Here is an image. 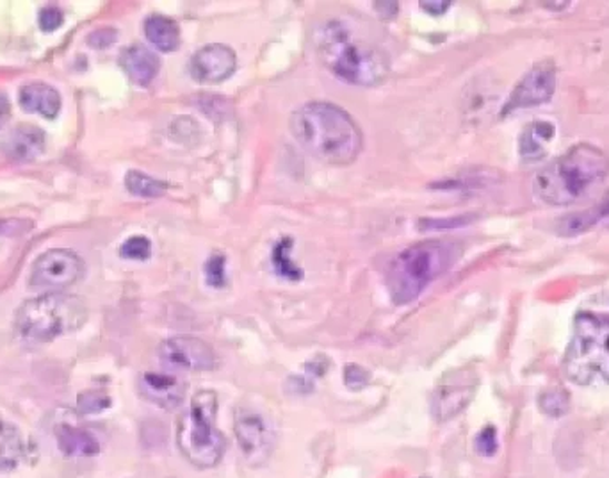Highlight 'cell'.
Listing matches in <instances>:
<instances>
[{"label":"cell","mask_w":609,"mask_h":478,"mask_svg":"<svg viewBox=\"0 0 609 478\" xmlns=\"http://www.w3.org/2000/svg\"><path fill=\"white\" fill-rule=\"evenodd\" d=\"M423 478H426V477H423Z\"/></svg>","instance_id":"8d00e7d4"},{"label":"cell","mask_w":609,"mask_h":478,"mask_svg":"<svg viewBox=\"0 0 609 478\" xmlns=\"http://www.w3.org/2000/svg\"><path fill=\"white\" fill-rule=\"evenodd\" d=\"M120 64L126 75L138 87H149L161 70V60L145 45H131L120 55Z\"/></svg>","instance_id":"2e32d148"},{"label":"cell","mask_w":609,"mask_h":478,"mask_svg":"<svg viewBox=\"0 0 609 478\" xmlns=\"http://www.w3.org/2000/svg\"><path fill=\"white\" fill-rule=\"evenodd\" d=\"M497 447L499 445H497L496 430L493 427H487L478 434V438H476V450H478V454H481V456H494Z\"/></svg>","instance_id":"f546056e"},{"label":"cell","mask_w":609,"mask_h":478,"mask_svg":"<svg viewBox=\"0 0 609 478\" xmlns=\"http://www.w3.org/2000/svg\"><path fill=\"white\" fill-rule=\"evenodd\" d=\"M291 133L303 151L332 166L355 163L364 134L352 114L329 102H308L291 114Z\"/></svg>","instance_id":"6da1fadb"},{"label":"cell","mask_w":609,"mask_h":478,"mask_svg":"<svg viewBox=\"0 0 609 478\" xmlns=\"http://www.w3.org/2000/svg\"><path fill=\"white\" fill-rule=\"evenodd\" d=\"M375 10L378 11L385 20L394 19L397 14V2H375Z\"/></svg>","instance_id":"836d02e7"},{"label":"cell","mask_w":609,"mask_h":478,"mask_svg":"<svg viewBox=\"0 0 609 478\" xmlns=\"http://www.w3.org/2000/svg\"><path fill=\"white\" fill-rule=\"evenodd\" d=\"M420 6H423V10L426 11V13L429 14H444L447 10H449V6H451V2H420Z\"/></svg>","instance_id":"e575fe53"},{"label":"cell","mask_w":609,"mask_h":478,"mask_svg":"<svg viewBox=\"0 0 609 478\" xmlns=\"http://www.w3.org/2000/svg\"><path fill=\"white\" fill-rule=\"evenodd\" d=\"M556 78V64L551 61L532 64L511 90L508 101L503 105V116L547 104L555 96Z\"/></svg>","instance_id":"9c48e42d"},{"label":"cell","mask_w":609,"mask_h":478,"mask_svg":"<svg viewBox=\"0 0 609 478\" xmlns=\"http://www.w3.org/2000/svg\"><path fill=\"white\" fill-rule=\"evenodd\" d=\"M609 228V193L597 205L588 210L576 211L560 220L558 233L564 237L581 236L593 228Z\"/></svg>","instance_id":"ac0fdd59"},{"label":"cell","mask_w":609,"mask_h":478,"mask_svg":"<svg viewBox=\"0 0 609 478\" xmlns=\"http://www.w3.org/2000/svg\"><path fill=\"white\" fill-rule=\"evenodd\" d=\"M470 220H474L473 214L451 216V218H425L419 220L417 228L423 231V233H429V231H446V228L464 227V225L470 224Z\"/></svg>","instance_id":"4316f807"},{"label":"cell","mask_w":609,"mask_h":478,"mask_svg":"<svg viewBox=\"0 0 609 478\" xmlns=\"http://www.w3.org/2000/svg\"><path fill=\"white\" fill-rule=\"evenodd\" d=\"M312 41L321 63L355 87H378L390 72L388 55L375 43L358 38L341 20L319 23Z\"/></svg>","instance_id":"3957f363"},{"label":"cell","mask_w":609,"mask_h":478,"mask_svg":"<svg viewBox=\"0 0 609 478\" xmlns=\"http://www.w3.org/2000/svg\"><path fill=\"white\" fill-rule=\"evenodd\" d=\"M291 248H293V240H290V237H284L281 243H276L275 248H273V268H275L276 274L287 278V281H300L302 272L291 260Z\"/></svg>","instance_id":"cb8c5ba5"},{"label":"cell","mask_w":609,"mask_h":478,"mask_svg":"<svg viewBox=\"0 0 609 478\" xmlns=\"http://www.w3.org/2000/svg\"><path fill=\"white\" fill-rule=\"evenodd\" d=\"M205 277L213 287H222L225 284V255L214 254L205 263Z\"/></svg>","instance_id":"83f0119b"},{"label":"cell","mask_w":609,"mask_h":478,"mask_svg":"<svg viewBox=\"0 0 609 478\" xmlns=\"http://www.w3.org/2000/svg\"><path fill=\"white\" fill-rule=\"evenodd\" d=\"M123 260L146 261L152 255V243L145 236H132L120 248Z\"/></svg>","instance_id":"484cf974"},{"label":"cell","mask_w":609,"mask_h":478,"mask_svg":"<svg viewBox=\"0 0 609 478\" xmlns=\"http://www.w3.org/2000/svg\"><path fill=\"white\" fill-rule=\"evenodd\" d=\"M11 116V104L4 93H0V129L4 128Z\"/></svg>","instance_id":"d590c367"},{"label":"cell","mask_w":609,"mask_h":478,"mask_svg":"<svg viewBox=\"0 0 609 478\" xmlns=\"http://www.w3.org/2000/svg\"><path fill=\"white\" fill-rule=\"evenodd\" d=\"M158 356L168 369L209 372L216 368V354L213 346L200 337H170L159 345Z\"/></svg>","instance_id":"8fae6325"},{"label":"cell","mask_w":609,"mask_h":478,"mask_svg":"<svg viewBox=\"0 0 609 478\" xmlns=\"http://www.w3.org/2000/svg\"><path fill=\"white\" fill-rule=\"evenodd\" d=\"M88 309L78 296L45 293L23 302L17 311L14 325L29 342L47 343L72 334L87 324Z\"/></svg>","instance_id":"52a82bcc"},{"label":"cell","mask_w":609,"mask_h":478,"mask_svg":"<svg viewBox=\"0 0 609 478\" xmlns=\"http://www.w3.org/2000/svg\"><path fill=\"white\" fill-rule=\"evenodd\" d=\"M478 389V375L473 368L456 369L444 377L432 398V413L438 421H449L473 401Z\"/></svg>","instance_id":"7c38bea8"},{"label":"cell","mask_w":609,"mask_h":478,"mask_svg":"<svg viewBox=\"0 0 609 478\" xmlns=\"http://www.w3.org/2000/svg\"><path fill=\"white\" fill-rule=\"evenodd\" d=\"M28 441L17 425L0 416V475L10 474L28 457Z\"/></svg>","instance_id":"d6986e66"},{"label":"cell","mask_w":609,"mask_h":478,"mask_svg":"<svg viewBox=\"0 0 609 478\" xmlns=\"http://www.w3.org/2000/svg\"><path fill=\"white\" fill-rule=\"evenodd\" d=\"M140 391L146 400L161 409H176L185 398V384L182 378L170 374L149 372L141 375Z\"/></svg>","instance_id":"5bb4252c"},{"label":"cell","mask_w":609,"mask_h":478,"mask_svg":"<svg viewBox=\"0 0 609 478\" xmlns=\"http://www.w3.org/2000/svg\"><path fill=\"white\" fill-rule=\"evenodd\" d=\"M217 395L213 389L194 393L176 425V445L194 468L209 469L222 462L226 439L216 427Z\"/></svg>","instance_id":"8992f818"},{"label":"cell","mask_w":609,"mask_h":478,"mask_svg":"<svg viewBox=\"0 0 609 478\" xmlns=\"http://www.w3.org/2000/svg\"><path fill=\"white\" fill-rule=\"evenodd\" d=\"M555 123L549 120H535L524 128L519 138L520 160L526 163H538L546 157L549 145L555 142Z\"/></svg>","instance_id":"e0dca14e"},{"label":"cell","mask_w":609,"mask_h":478,"mask_svg":"<svg viewBox=\"0 0 609 478\" xmlns=\"http://www.w3.org/2000/svg\"><path fill=\"white\" fill-rule=\"evenodd\" d=\"M84 272L78 254L67 248H54L38 257L32 266L31 286L43 292L59 293L73 286Z\"/></svg>","instance_id":"30bf717a"},{"label":"cell","mask_w":609,"mask_h":478,"mask_svg":"<svg viewBox=\"0 0 609 478\" xmlns=\"http://www.w3.org/2000/svg\"><path fill=\"white\" fill-rule=\"evenodd\" d=\"M344 378H346L344 380L346 386L352 387V389H361V387L367 386L371 375L361 366L352 365L344 369Z\"/></svg>","instance_id":"1f68e13d"},{"label":"cell","mask_w":609,"mask_h":478,"mask_svg":"<svg viewBox=\"0 0 609 478\" xmlns=\"http://www.w3.org/2000/svg\"><path fill=\"white\" fill-rule=\"evenodd\" d=\"M125 186L132 195L143 196V199H158L166 195L168 183L161 179L150 177L146 173L131 170L125 175Z\"/></svg>","instance_id":"603a6c76"},{"label":"cell","mask_w":609,"mask_h":478,"mask_svg":"<svg viewBox=\"0 0 609 478\" xmlns=\"http://www.w3.org/2000/svg\"><path fill=\"white\" fill-rule=\"evenodd\" d=\"M118 32L111 28L99 29V31L91 32L88 37V43L95 49H108L116 41Z\"/></svg>","instance_id":"d6a6232c"},{"label":"cell","mask_w":609,"mask_h":478,"mask_svg":"<svg viewBox=\"0 0 609 478\" xmlns=\"http://www.w3.org/2000/svg\"><path fill=\"white\" fill-rule=\"evenodd\" d=\"M609 175V155L591 143H578L546 164L532 181L541 204L565 207L581 201Z\"/></svg>","instance_id":"277c9868"},{"label":"cell","mask_w":609,"mask_h":478,"mask_svg":"<svg viewBox=\"0 0 609 478\" xmlns=\"http://www.w3.org/2000/svg\"><path fill=\"white\" fill-rule=\"evenodd\" d=\"M63 13H61V10H59V8H54V6H47L45 10H41L40 13L41 31H55V29H59L61 28V26H63Z\"/></svg>","instance_id":"4dcf8cb0"},{"label":"cell","mask_w":609,"mask_h":478,"mask_svg":"<svg viewBox=\"0 0 609 478\" xmlns=\"http://www.w3.org/2000/svg\"><path fill=\"white\" fill-rule=\"evenodd\" d=\"M561 366L576 386H609V292L579 307Z\"/></svg>","instance_id":"7a4b0ae2"},{"label":"cell","mask_w":609,"mask_h":478,"mask_svg":"<svg viewBox=\"0 0 609 478\" xmlns=\"http://www.w3.org/2000/svg\"><path fill=\"white\" fill-rule=\"evenodd\" d=\"M145 34L159 51L173 52L181 45V29L175 20L163 14H152L145 20Z\"/></svg>","instance_id":"7402d4cb"},{"label":"cell","mask_w":609,"mask_h":478,"mask_svg":"<svg viewBox=\"0 0 609 478\" xmlns=\"http://www.w3.org/2000/svg\"><path fill=\"white\" fill-rule=\"evenodd\" d=\"M55 443L68 457H93L100 451L95 434L75 425L59 424L55 427Z\"/></svg>","instance_id":"ffe728a7"},{"label":"cell","mask_w":609,"mask_h":478,"mask_svg":"<svg viewBox=\"0 0 609 478\" xmlns=\"http://www.w3.org/2000/svg\"><path fill=\"white\" fill-rule=\"evenodd\" d=\"M234 434L241 456L250 468L267 465L275 451L276 433L266 416L257 410H240L235 416Z\"/></svg>","instance_id":"ba28073f"},{"label":"cell","mask_w":609,"mask_h":478,"mask_svg":"<svg viewBox=\"0 0 609 478\" xmlns=\"http://www.w3.org/2000/svg\"><path fill=\"white\" fill-rule=\"evenodd\" d=\"M20 104L23 110L41 114L45 119H55L61 110V96L54 88L43 82H32L20 90Z\"/></svg>","instance_id":"44dd1931"},{"label":"cell","mask_w":609,"mask_h":478,"mask_svg":"<svg viewBox=\"0 0 609 478\" xmlns=\"http://www.w3.org/2000/svg\"><path fill=\"white\" fill-rule=\"evenodd\" d=\"M109 404H111V400H109L108 395L97 391L82 393L78 400L79 409L87 413V415H95L100 410L108 409Z\"/></svg>","instance_id":"f1b7e54d"},{"label":"cell","mask_w":609,"mask_h":478,"mask_svg":"<svg viewBox=\"0 0 609 478\" xmlns=\"http://www.w3.org/2000/svg\"><path fill=\"white\" fill-rule=\"evenodd\" d=\"M0 149L4 152L6 157L19 161V163L37 160L45 149V134L41 129L32 128V125H20L2 140Z\"/></svg>","instance_id":"9a60e30c"},{"label":"cell","mask_w":609,"mask_h":478,"mask_svg":"<svg viewBox=\"0 0 609 478\" xmlns=\"http://www.w3.org/2000/svg\"><path fill=\"white\" fill-rule=\"evenodd\" d=\"M237 69V58L231 47L211 43L196 51L191 58L190 72L193 79L203 84H217L226 81Z\"/></svg>","instance_id":"4fadbf2b"},{"label":"cell","mask_w":609,"mask_h":478,"mask_svg":"<svg viewBox=\"0 0 609 478\" xmlns=\"http://www.w3.org/2000/svg\"><path fill=\"white\" fill-rule=\"evenodd\" d=\"M460 254V245L446 240H426L399 252L388 263L385 275L394 304L416 301L429 284L451 269Z\"/></svg>","instance_id":"5b68a950"},{"label":"cell","mask_w":609,"mask_h":478,"mask_svg":"<svg viewBox=\"0 0 609 478\" xmlns=\"http://www.w3.org/2000/svg\"><path fill=\"white\" fill-rule=\"evenodd\" d=\"M538 404H540V409L552 418H560L569 410V397L561 389L544 393Z\"/></svg>","instance_id":"d4e9b609"}]
</instances>
